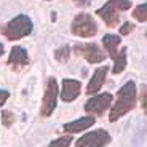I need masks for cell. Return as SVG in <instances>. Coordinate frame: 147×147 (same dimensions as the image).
<instances>
[{"mask_svg":"<svg viewBox=\"0 0 147 147\" xmlns=\"http://www.w3.org/2000/svg\"><path fill=\"white\" fill-rule=\"evenodd\" d=\"M136 99H138V88L134 82H126L117 94V101H115L114 107L110 110L109 120L114 123L117 121L120 117H123L125 114H128L129 110L134 109L136 106Z\"/></svg>","mask_w":147,"mask_h":147,"instance_id":"6da1fadb","label":"cell"},{"mask_svg":"<svg viewBox=\"0 0 147 147\" xmlns=\"http://www.w3.org/2000/svg\"><path fill=\"white\" fill-rule=\"evenodd\" d=\"M32 32V21L26 15H18L2 27V34L8 40H19Z\"/></svg>","mask_w":147,"mask_h":147,"instance_id":"7a4b0ae2","label":"cell"},{"mask_svg":"<svg viewBox=\"0 0 147 147\" xmlns=\"http://www.w3.org/2000/svg\"><path fill=\"white\" fill-rule=\"evenodd\" d=\"M70 29H72L74 35L83 37V38L93 37L98 32V26H96L94 19H93V16H90L88 13H80V15L75 16L74 21H72V27H70Z\"/></svg>","mask_w":147,"mask_h":147,"instance_id":"3957f363","label":"cell"},{"mask_svg":"<svg viewBox=\"0 0 147 147\" xmlns=\"http://www.w3.org/2000/svg\"><path fill=\"white\" fill-rule=\"evenodd\" d=\"M110 142V134L106 129H94L75 141L77 147H106Z\"/></svg>","mask_w":147,"mask_h":147,"instance_id":"277c9868","label":"cell"},{"mask_svg":"<svg viewBox=\"0 0 147 147\" xmlns=\"http://www.w3.org/2000/svg\"><path fill=\"white\" fill-rule=\"evenodd\" d=\"M56 99H58V83L55 78H48L47 90H45L43 102H42L40 115L42 117H50L56 109Z\"/></svg>","mask_w":147,"mask_h":147,"instance_id":"5b68a950","label":"cell"},{"mask_svg":"<svg viewBox=\"0 0 147 147\" xmlns=\"http://www.w3.org/2000/svg\"><path fill=\"white\" fill-rule=\"evenodd\" d=\"M112 99H114V96L110 94V93H101V94H96V96H93L91 99L86 101V104H85V110H86L88 114H96V115L104 114V112L110 107Z\"/></svg>","mask_w":147,"mask_h":147,"instance_id":"8992f818","label":"cell"},{"mask_svg":"<svg viewBox=\"0 0 147 147\" xmlns=\"http://www.w3.org/2000/svg\"><path fill=\"white\" fill-rule=\"evenodd\" d=\"M74 50H75L77 55H82L88 63H91V64L102 63L104 59H106L104 51L96 43H78V45L74 47Z\"/></svg>","mask_w":147,"mask_h":147,"instance_id":"52a82bcc","label":"cell"},{"mask_svg":"<svg viewBox=\"0 0 147 147\" xmlns=\"http://www.w3.org/2000/svg\"><path fill=\"white\" fill-rule=\"evenodd\" d=\"M82 83L78 80H72V78H64L63 80V88H61V99L64 102H72L74 99H77V96L80 94Z\"/></svg>","mask_w":147,"mask_h":147,"instance_id":"ba28073f","label":"cell"},{"mask_svg":"<svg viewBox=\"0 0 147 147\" xmlns=\"http://www.w3.org/2000/svg\"><path fill=\"white\" fill-rule=\"evenodd\" d=\"M107 67L102 66V67H98V69L94 70V74H93V77L90 78L88 82V86H86V94H96V93L99 91L101 88H102V83L104 80H106V75H107Z\"/></svg>","mask_w":147,"mask_h":147,"instance_id":"9c48e42d","label":"cell"},{"mask_svg":"<svg viewBox=\"0 0 147 147\" xmlns=\"http://www.w3.org/2000/svg\"><path fill=\"white\" fill-rule=\"evenodd\" d=\"M94 125V117L93 115H86V117H82L78 120H74V121H69L63 126L64 131L72 134V133H78V131H83V129L90 128V126Z\"/></svg>","mask_w":147,"mask_h":147,"instance_id":"30bf717a","label":"cell"},{"mask_svg":"<svg viewBox=\"0 0 147 147\" xmlns=\"http://www.w3.org/2000/svg\"><path fill=\"white\" fill-rule=\"evenodd\" d=\"M117 11L118 10L114 7V5L110 3V2H107L102 8H99V10H98V15L104 19V22H106L109 27H115L118 24V19H120V18H118Z\"/></svg>","mask_w":147,"mask_h":147,"instance_id":"8fae6325","label":"cell"},{"mask_svg":"<svg viewBox=\"0 0 147 147\" xmlns=\"http://www.w3.org/2000/svg\"><path fill=\"white\" fill-rule=\"evenodd\" d=\"M8 64L15 69H19V67H24L29 64V56H27L26 50L21 47H15L10 53V58H8Z\"/></svg>","mask_w":147,"mask_h":147,"instance_id":"7c38bea8","label":"cell"},{"mask_svg":"<svg viewBox=\"0 0 147 147\" xmlns=\"http://www.w3.org/2000/svg\"><path fill=\"white\" fill-rule=\"evenodd\" d=\"M121 43V38L118 35H112V34H107V35L102 37V45L104 48H106L107 51H109V56L112 59L117 56V47Z\"/></svg>","mask_w":147,"mask_h":147,"instance_id":"4fadbf2b","label":"cell"},{"mask_svg":"<svg viewBox=\"0 0 147 147\" xmlns=\"http://www.w3.org/2000/svg\"><path fill=\"white\" fill-rule=\"evenodd\" d=\"M125 67H126V48H123V50H120V51L117 53V56L114 58V69H112V72L121 74L125 70Z\"/></svg>","mask_w":147,"mask_h":147,"instance_id":"5bb4252c","label":"cell"},{"mask_svg":"<svg viewBox=\"0 0 147 147\" xmlns=\"http://www.w3.org/2000/svg\"><path fill=\"white\" fill-rule=\"evenodd\" d=\"M70 56V47L69 45H64V47H59L58 50L55 51V58L56 61H59V63H64V61H67Z\"/></svg>","mask_w":147,"mask_h":147,"instance_id":"9a60e30c","label":"cell"},{"mask_svg":"<svg viewBox=\"0 0 147 147\" xmlns=\"http://www.w3.org/2000/svg\"><path fill=\"white\" fill-rule=\"evenodd\" d=\"M133 16H134V19H138V21H141V22L147 21V2L138 5V7L134 8V11H133Z\"/></svg>","mask_w":147,"mask_h":147,"instance_id":"2e32d148","label":"cell"},{"mask_svg":"<svg viewBox=\"0 0 147 147\" xmlns=\"http://www.w3.org/2000/svg\"><path fill=\"white\" fill-rule=\"evenodd\" d=\"M70 142H72V138L70 136H63V138H58V139L51 141L48 147H69Z\"/></svg>","mask_w":147,"mask_h":147,"instance_id":"e0dca14e","label":"cell"},{"mask_svg":"<svg viewBox=\"0 0 147 147\" xmlns=\"http://www.w3.org/2000/svg\"><path fill=\"white\" fill-rule=\"evenodd\" d=\"M109 2L114 5L118 11H125V10H129V8H131V2H129V0H109Z\"/></svg>","mask_w":147,"mask_h":147,"instance_id":"ac0fdd59","label":"cell"},{"mask_svg":"<svg viewBox=\"0 0 147 147\" xmlns=\"http://www.w3.org/2000/svg\"><path fill=\"white\" fill-rule=\"evenodd\" d=\"M13 121H15V117H13V114H11V112H8V110H5L3 114H2V123H3V126L13 125Z\"/></svg>","mask_w":147,"mask_h":147,"instance_id":"d6986e66","label":"cell"},{"mask_svg":"<svg viewBox=\"0 0 147 147\" xmlns=\"http://www.w3.org/2000/svg\"><path fill=\"white\" fill-rule=\"evenodd\" d=\"M141 106H142L144 112L147 114V86L146 85L141 86Z\"/></svg>","mask_w":147,"mask_h":147,"instance_id":"ffe728a7","label":"cell"},{"mask_svg":"<svg viewBox=\"0 0 147 147\" xmlns=\"http://www.w3.org/2000/svg\"><path fill=\"white\" fill-rule=\"evenodd\" d=\"M133 29H134V26H133L131 22H125V24L120 27V34L121 35H126V34H129Z\"/></svg>","mask_w":147,"mask_h":147,"instance_id":"44dd1931","label":"cell"},{"mask_svg":"<svg viewBox=\"0 0 147 147\" xmlns=\"http://www.w3.org/2000/svg\"><path fill=\"white\" fill-rule=\"evenodd\" d=\"M8 98H10V93H8L7 90H0V107L7 102Z\"/></svg>","mask_w":147,"mask_h":147,"instance_id":"7402d4cb","label":"cell"},{"mask_svg":"<svg viewBox=\"0 0 147 147\" xmlns=\"http://www.w3.org/2000/svg\"><path fill=\"white\" fill-rule=\"evenodd\" d=\"M2 55H3V45L0 43V56H2Z\"/></svg>","mask_w":147,"mask_h":147,"instance_id":"603a6c76","label":"cell"}]
</instances>
